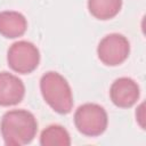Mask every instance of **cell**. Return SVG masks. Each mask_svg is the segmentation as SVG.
I'll use <instances>...</instances> for the list:
<instances>
[{"label":"cell","mask_w":146,"mask_h":146,"mask_svg":"<svg viewBox=\"0 0 146 146\" xmlns=\"http://www.w3.org/2000/svg\"><path fill=\"white\" fill-rule=\"evenodd\" d=\"M0 130L6 145L22 146L34 139L38 122L35 116L26 110H11L3 114Z\"/></svg>","instance_id":"cell-1"},{"label":"cell","mask_w":146,"mask_h":146,"mask_svg":"<svg viewBox=\"0 0 146 146\" xmlns=\"http://www.w3.org/2000/svg\"><path fill=\"white\" fill-rule=\"evenodd\" d=\"M40 90L44 102L57 113L67 114L73 107V95L66 79L57 72L49 71L41 76Z\"/></svg>","instance_id":"cell-2"},{"label":"cell","mask_w":146,"mask_h":146,"mask_svg":"<svg viewBox=\"0 0 146 146\" xmlns=\"http://www.w3.org/2000/svg\"><path fill=\"white\" fill-rule=\"evenodd\" d=\"M108 117L103 106L95 103H86L74 113V124L78 131L88 137L100 136L107 128Z\"/></svg>","instance_id":"cell-3"},{"label":"cell","mask_w":146,"mask_h":146,"mask_svg":"<svg viewBox=\"0 0 146 146\" xmlns=\"http://www.w3.org/2000/svg\"><path fill=\"white\" fill-rule=\"evenodd\" d=\"M9 67L19 74L32 73L39 65L40 52L35 44L30 41L21 40L13 43L7 52Z\"/></svg>","instance_id":"cell-4"},{"label":"cell","mask_w":146,"mask_h":146,"mask_svg":"<svg viewBox=\"0 0 146 146\" xmlns=\"http://www.w3.org/2000/svg\"><path fill=\"white\" fill-rule=\"evenodd\" d=\"M130 43L128 39L119 33H111L104 36L97 47V55L100 62L107 66H117L129 56Z\"/></svg>","instance_id":"cell-5"},{"label":"cell","mask_w":146,"mask_h":146,"mask_svg":"<svg viewBox=\"0 0 146 146\" xmlns=\"http://www.w3.org/2000/svg\"><path fill=\"white\" fill-rule=\"evenodd\" d=\"M140 95L138 83L131 78H119L110 88V97L113 104L121 108L133 106Z\"/></svg>","instance_id":"cell-6"},{"label":"cell","mask_w":146,"mask_h":146,"mask_svg":"<svg viewBox=\"0 0 146 146\" xmlns=\"http://www.w3.org/2000/svg\"><path fill=\"white\" fill-rule=\"evenodd\" d=\"M25 95L23 81L8 72H0V106H13L21 103Z\"/></svg>","instance_id":"cell-7"},{"label":"cell","mask_w":146,"mask_h":146,"mask_svg":"<svg viewBox=\"0 0 146 146\" xmlns=\"http://www.w3.org/2000/svg\"><path fill=\"white\" fill-rule=\"evenodd\" d=\"M27 29L25 16L18 11H0V34L8 39L22 36Z\"/></svg>","instance_id":"cell-8"},{"label":"cell","mask_w":146,"mask_h":146,"mask_svg":"<svg viewBox=\"0 0 146 146\" xmlns=\"http://www.w3.org/2000/svg\"><path fill=\"white\" fill-rule=\"evenodd\" d=\"M122 7V0H88L89 13L97 19L107 21L115 17Z\"/></svg>","instance_id":"cell-9"},{"label":"cell","mask_w":146,"mask_h":146,"mask_svg":"<svg viewBox=\"0 0 146 146\" xmlns=\"http://www.w3.org/2000/svg\"><path fill=\"white\" fill-rule=\"evenodd\" d=\"M40 145L42 146H70L71 137L68 131L58 124L47 127L40 136Z\"/></svg>","instance_id":"cell-10"},{"label":"cell","mask_w":146,"mask_h":146,"mask_svg":"<svg viewBox=\"0 0 146 146\" xmlns=\"http://www.w3.org/2000/svg\"><path fill=\"white\" fill-rule=\"evenodd\" d=\"M144 106H145V104H144V103H143V104H140V105H139V107L137 108V112H136L137 121H138L139 125H140L143 129H145V123H144V121H145V111H144Z\"/></svg>","instance_id":"cell-11"}]
</instances>
